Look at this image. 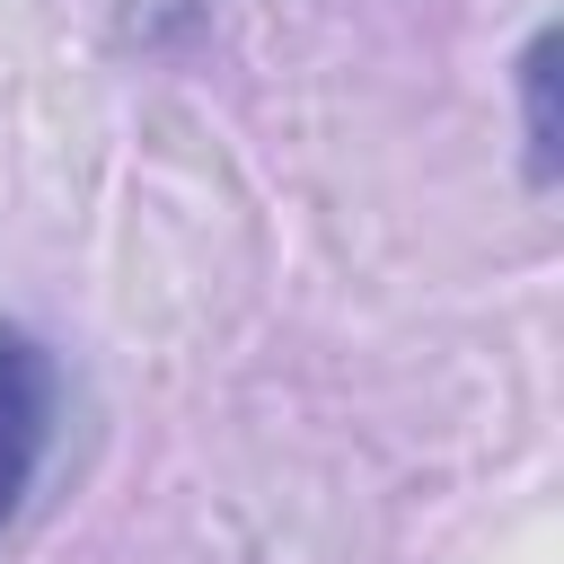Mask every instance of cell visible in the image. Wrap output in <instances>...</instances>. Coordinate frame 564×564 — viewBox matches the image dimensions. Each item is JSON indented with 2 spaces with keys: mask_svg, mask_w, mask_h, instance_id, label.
I'll list each match as a JSON object with an SVG mask.
<instances>
[{
  "mask_svg": "<svg viewBox=\"0 0 564 564\" xmlns=\"http://www.w3.org/2000/svg\"><path fill=\"white\" fill-rule=\"evenodd\" d=\"M53 414H62V370L26 326H0V529L18 520L44 449H53Z\"/></svg>",
  "mask_w": 564,
  "mask_h": 564,
  "instance_id": "obj_1",
  "label": "cell"
},
{
  "mask_svg": "<svg viewBox=\"0 0 564 564\" xmlns=\"http://www.w3.org/2000/svg\"><path fill=\"white\" fill-rule=\"evenodd\" d=\"M520 132H529V176L555 185V35L546 26L520 53Z\"/></svg>",
  "mask_w": 564,
  "mask_h": 564,
  "instance_id": "obj_2",
  "label": "cell"
}]
</instances>
